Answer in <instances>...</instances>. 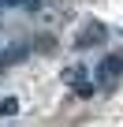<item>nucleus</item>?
Here are the masks:
<instances>
[{
    "label": "nucleus",
    "mask_w": 123,
    "mask_h": 127,
    "mask_svg": "<svg viewBox=\"0 0 123 127\" xmlns=\"http://www.w3.org/2000/svg\"><path fill=\"white\" fill-rule=\"evenodd\" d=\"M119 79H123V52H108V56H101V64L93 67V82H97V90H112Z\"/></svg>",
    "instance_id": "obj_1"
},
{
    "label": "nucleus",
    "mask_w": 123,
    "mask_h": 127,
    "mask_svg": "<svg viewBox=\"0 0 123 127\" xmlns=\"http://www.w3.org/2000/svg\"><path fill=\"white\" fill-rule=\"evenodd\" d=\"M104 37H108V30H104L101 23H86V26L78 30V37H75V45H78V49H90V45H101Z\"/></svg>",
    "instance_id": "obj_2"
},
{
    "label": "nucleus",
    "mask_w": 123,
    "mask_h": 127,
    "mask_svg": "<svg viewBox=\"0 0 123 127\" xmlns=\"http://www.w3.org/2000/svg\"><path fill=\"white\" fill-rule=\"evenodd\" d=\"M67 79L75 82V94H82V97H86V94H93V86H90V79H86V71H82V67H71V71H67Z\"/></svg>",
    "instance_id": "obj_3"
},
{
    "label": "nucleus",
    "mask_w": 123,
    "mask_h": 127,
    "mask_svg": "<svg viewBox=\"0 0 123 127\" xmlns=\"http://www.w3.org/2000/svg\"><path fill=\"white\" fill-rule=\"evenodd\" d=\"M23 52H26V45H11V49L4 52V60H0V67H11V64H19V60H23Z\"/></svg>",
    "instance_id": "obj_4"
}]
</instances>
